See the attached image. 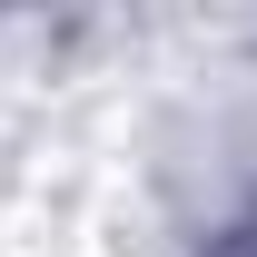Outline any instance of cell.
<instances>
[{"label":"cell","mask_w":257,"mask_h":257,"mask_svg":"<svg viewBox=\"0 0 257 257\" xmlns=\"http://www.w3.org/2000/svg\"><path fill=\"white\" fill-rule=\"evenodd\" d=\"M227 257H257V237H237V247H227Z\"/></svg>","instance_id":"1"}]
</instances>
